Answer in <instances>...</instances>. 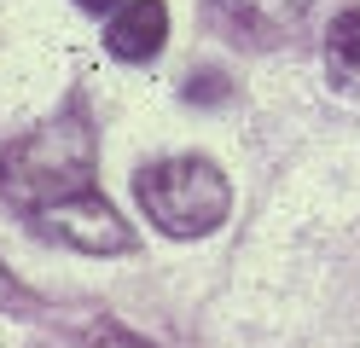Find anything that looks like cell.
<instances>
[{
  "label": "cell",
  "instance_id": "8992f818",
  "mask_svg": "<svg viewBox=\"0 0 360 348\" xmlns=\"http://www.w3.org/2000/svg\"><path fill=\"white\" fill-rule=\"evenodd\" d=\"M244 30H256V35H285L290 23H302L308 12V0H221Z\"/></svg>",
  "mask_w": 360,
  "mask_h": 348
},
{
  "label": "cell",
  "instance_id": "52a82bcc",
  "mask_svg": "<svg viewBox=\"0 0 360 348\" xmlns=\"http://www.w3.org/2000/svg\"><path fill=\"white\" fill-rule=\"evenodd\" d=\"M70 337H76V348H151L146 337H134L128 325L105 319V314H87V319H76V325H70Z\"/></svg>",
  "mask_w": 360,
  "mask_h": 348
},
{
  "label": "cell",
  "instance_id": "5b68a950",
  "mask_svg": "<svg viewBox=\"0 0 360 348\" xmlns=\"http://www.w3.org/2000/svg\"><path fill=\"white\" fill-rule=\"evenodd\" d=\"M326 70L337 87H354L360 93V12H337L331 30H326Z\"/></svg>",
  "mask_w": 360,
  "mask_h": 348
},
{
  "label": "cell",
  "instance_id": "6da1fadb",
  "mask_svg": "<svg viewBox=\"0 0 360 348\" xmlns=\"http://www.w3.org/2000/svg\"><path fill=\"white\" fill-rule=\"evenodd\" d=\"M94 162H99V139H94V122H87V105L70 99L64 116L30 128L24 139H12L0 151V198L24 209V215H41L64 198L99 192Z\"/></svg>",
  "mask_w": 360,
  "mask_h": 348
},
{
  "label": "cell",
  "instance_id": "30bf717a",
  "mask_svg": "<svg viewBox=\"0 0 360 348\" xmlns=\"http://www.w3.org/2000/svg\"><path fill=\"white\" fill-rule=\"evenodd\" d=\"M76 6H82V12H117L122 0H76Z\"/></svg>",
  "mask_w": 360,
  "mask_h": 348
},
{
  "label": "cell",
  "instance_id": "277c9868",
  "mask_svg": "<svg viewBox=\"0 0 360 348\" xmlns=\"http://www.w3.org/2000/svg\"><path fill=\"white\" fill-rule=\"evenodd\" d=\"M163 41H169V6L163 0H128V6H117V18L105 23V53L122 58V64L157 58Z\"/></svg>",
  "mask_w": 360,
  "mask_h": 348
},
{
  "label": "cell",
  "instance_id": "9c48e42d",
  "mask_svg": "<svg viewBox=\"0 0 360 348\" xmlns=\"http://www.w3.org/2000/svg\"><path fill=\"white\" fill-rule=\"evenodd\" d=\"M0 308H24V314H41V296L30 285H18L12 267H0Z\"/></svg>",
  "mask_w": 360,
  "mask_h": 348
},
{
  "label": "cell",
  "instance_id": "7a4b0ae2",
  "mask_svg": "<svg viewBox=\"0 0 360 348\" xmlns=\"http://www.w3.org/2000/svg\"><path fill=\"white\" fill-rule=\"evenodd\" d=\"M134 198H140L146 221L169 238H204L227 221L233 186L210 157H163L134 174Z\"/></svg>",
  "mask_w": 360,
  "mask_h": 348
},
{
  "label": "cell",
  "instance_id": "3957f363",
  "mask_svg": "<svg viewBox=\"0 0 360 348\" xmlns=\"http://www.w3.org/2000/svg\"><path fill=\"white\" fill-rule=\"evenodd\" d=\"M30 226L53 244H70L82 255H128L134 250V226L110 209L99 192H82V198H64L53 209L30 215Z\"/></svg>",
  "mask_w": 360,
  "mask_h": 348
},
{
  "label": "cell",
  "instance_id": "ba28073f",
  "mask_svg": "<svg viewBox=\"0 0 360 348\" xmlns=\"http://www.w3.org/2000/svg\"><path fill=\"white\" fill-rule=\"evenodd\" d=\"M180 99H186V105H227V99H233L227 70H215V64L186 70V82H180Z\"/></svg>",
  "mask_w": 360,
  "mask_h": 348
}]
</instances>
